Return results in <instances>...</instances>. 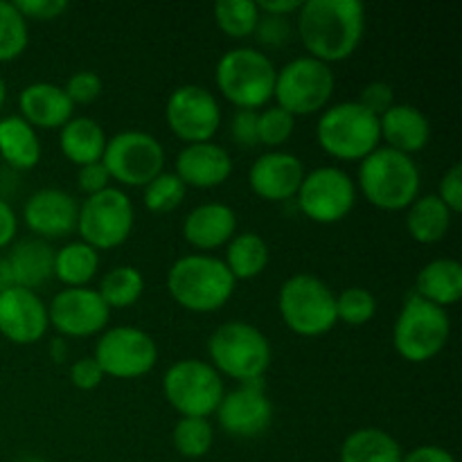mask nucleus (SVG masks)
I'll return each mask as SVG.
<instances>
[{"label":"nucleus","instance_id":"4468645a","mask_svg":"<svg viewBox=\"0 0 462 462\" xmlns=\"http://www.w3.org/2000/svg\"><path fill=\"white\" fill-rule=\"evenodd\" d=\"M356 201L355 180L341 167L325 165L311 170L298 189V206L319 224H334L350 215Z\"/></svg>","mask_w":462,"mask_h":462},{"label":"nucleus","instance_id":"f257e3e1","mask_svg":"<svg viewBox=\"0 0 462 462\" xmlns=\"http://www.w3.org/2000/svg\"><path fill=\"white\" fill-rule=\"evenodd\" d=\"M298 32L319 61H343L359 48L365 32L361 0H307L298 12Z\"/></svg>","mask_w":462,"mask_h":462},{"label":"nucleus","instance_id":"2eb2a0df","mask_svg":"<svg viewBox=\"0 0 462 462\" xmlns=\"http://www.w3.org/2000/svg\"><path fill=\"white\" fill-rule=\"evenodd\" d=\"M165 117L170 129L180 140H188L189 144L208 143L221 125V106L208 88L185 84L167 99Z\"/></svg>","mask_w":462,"mask_h":462},{"label":"nucleus","instance_id":"8fccbe9b","mask_svg":"<svg viewBox=\"0 0 462 462\" xmlns=\"http://www.w3.org/2000/svg\"><path fill=\"white\" fill-rule=\"evenodd\" d=\"M16 230H18L16 212L12 210V206H9L5 199H0V248L12 244V239L16 237Z\"/></svg>","mask_w":462,"mask_h":462},{"label":"nucleus","instance_id":"6ab92c4d","mask_svg":"<svg viewBox=\"0 0 462 462\" xmlns=\"http://www.w3.org/2000/svg\"><path fill=\"white\" fill-rule=\"evenodd\" d=\"M305 179V165L296 153L266 152L255 158L248 171V183L253 192L266 201H287L296 197Z\"/></svg>","mask_w":462,"mask_h":462},{"label":"nucleus","instance_id":"9d476101","mask_svg":"<svg viewBox=\"0 0 462 462\" xmlns=\"http://www.w3.org/2000/svg\"><path fill=\"white\" fill-rule=\"evenodd\" d=\"M334 72L329 63L314 57L291 59L275 75L273 97L278 106L296 116H310L323 108L334 93Z\"/></svg>","mask_w":462,"mask_h":462},{"label":"nucleus","instance_id":"ddd939ff","mask_svg":"<svg viewBox=\"0 0 462 462\" xmlns=\"http://www.w3.org/2000/svg\"><path fill=\"white\" fill-rule=\"evenodd\" d=\"M95 361L104 374L117 379H135L147 374L158 361L156 341L144 329L120 325L99 337Z\"/></svg>","mask_w":462,"mask_h":462},{"label":"nucleus","instance_id":"c9c22d12","mask_svg":"<svg viewBox=\"0 0 462 462\" xmlns=\"http://www.w3.org/2000/svg\"><path fill=\"white\" fill-rule=\"evenodd\" d=\"M174 447L185 458H201L210 451L215 433L208 418H180L174 427Z\"/></svg>","mask_w":462,"mask_h":462},{"label":"nucleus","instance_id":"1a4fd4ad","mask_svg":"<svg viewBox=\"0 0 462 462\" xmlns=\"http://www.w3.org/2000/svg\"><path fill=\"white\" fill-rule=\"evenodd\" d=\"M162 391L183 418H208L226 395L221 374L199 359H180L170 365L162 377Z\"/></svg>","mask_w":462,"mask_h":462},{"label":"nucleus","instance_id":"e433bc0d","mask_svg":"<svg viewBox=\"0 0 462 462\" xmlns=\"http://www.w3.org/2000/svg\"><path fill=\"white\" fill-rule=\"evenodd\" d=\"M188 185L174 171H161L152 183L144 185V206L152 212H171L183 203Z\"/></svg>","mask_w":462,"mask_h":462},{"label":"nucleus","instance_id":"b1692460","mask_svg":"<svg viewBox=\"0 0 462 462\" xmlns=\"http://www.w3.org/2000/svg\"><path fill=\"white\" fill-rule=\"evenodd\" d=\"M379 134L386 140L388 147L411 156L427 147L429 138H431V125L420 108L411 106V104H393L379 117Z\"/></svg>","mask_w":462,"mask_h":462},{"label":"nucleus","instance_id":"4be33fe9","mask_svg":"<svg viewBox=\"0 0 462 462\" xmlns=\"http://www.w3.org/2000/svg\"><path fill=\"white\" fill-rule=\"evenodd\" d=\"M237 230V215L230 206L219 201L201 203L185 215L183 235L192 246L210 251L228 244Z\"/></svg>","mask_w":462,"mask_h":462},{"label":"nucleus","instance_id":"9b49d317","mask_svg":"<svg viewBox=\"0 0 462 462\" xmlns=\"http://www.w3.org/2000/svg\"><path fill=\"white\" fill-rule=\"evenodd\" d=\"M134 203L129 194L108 185L102 192L84 199L77 217V230L81 242L99 251V248H116L125 244L134 230Z\"/></svg>","mask_w":462,"mask_h":462},{"label":"nucleus","instance_id":"a18cd8bd","mask_svg":"<svg viewBox=\"0 0 462 462\" xmlns=\"http://www.w3.org/2000/svg\"><path fill=\"white\" fill-rule=\"evenodd\" d=\"M438 197L442 199L447 208L451 212H460L462 210V167L460 162L451 165L449 170L445 171L440 180V192Z\"/></svg>","mask_w":462,"mask_h":462},{"label":"nucleus","instance_id":"cd10ccee","mask_svg":"<svg viewBox=\"0 0 462 462\" xmlns=\"http://www.w3.org/2000/svg\"><path fill=\"white\" fill-rule=\"evenodd\" d=\"M0 156L16 170H32L41 161V140L21 116L0 120Z\"/></svg>","mask_w":462,"mask_h":462},{"label":"nucleus","instance_id":"de8ad7c7","mask_svg":"<svg viewBox=\"0 0 462 462\" xmlns=\"http://www.w3.org/2000/svg\"><path fill=\"white\" fill-rule=\"evenodd\" d=\"M77 183H79V188L90 197V194H97L108 188V183H111V174H108V170L104 167L102 161L90 162V165L79 167Z\"/></svg>","mask_w":462,"mask_h":462},{"label":"nucleus","instance_id":"6e6552de","mask_svg":"<svg viewBox=\"0 0 462 462\" xmlns=\"http://www.w3.org/2000/svg\"><path fill=\"white\" fill-rule=\"evenodd\" d=\"M451 320L442 307L411 293L393 329L395 350L413 364L433 359L449 341Z\"/></svg>","mask_w":462,"mask_h":462},{"label":"nucleus","instance_id":"7ed1b4c3","mask_svg":"<svg viewBox=\"0 0 462 462\" xmlns=\"http://www.w3.org/2000/svg\"><path fill=\"white\" fill-rule=\"evenodd\" d=\"M359 188L373 206L404 210L420 197V170L409 153L377 147L361 161Z\"/></svg>","mask_w":462,"mask_h":462},{"label":"nucleus","instance_id":"a211bd4d","mask_svg":"<svg viewBox=\"0 0 462 462\" xmlns=\"http://www.w3.org/2000/svg\"><path fill=\"white\" fill-rule=\"evenodd\" d=\"M48 307L36 291L9 287L0 291V334L18 346L36 343L48 332Z\"/></svg>","mask_w":462,"mask_h":462},{"label":"nucleus","instance_id":"ea45409f","mask_svg":"<svg viewBox=\"0 0 462 462\" xmlns=\"http://www.w3.org/2000/svg\"><path fill=\"white\" fill-rule=\"evenodd\" d=\"M255 39L260 41L262 45H269V48H280L289 41L291 36V25H289L287 16H273V14H262L260 21L255 25Z\"/></svg>","mask_w":462,"mask_h":462},{"label":"nucleus","instance_id":"39448f33","mask_svg":"<svg viewBox=\"0 0 462 462\" xmlns=\"http://www.w3.org/2000/svg\"><path fill=\"white\" fill-rule=\"evenodd\" d=\"M273 61L257 48H233L217 61L215 79L221 95L239 108H251L269 102L275 88Z\"/></svg>","mask_w":462,"mask_h":462},{"label":"nucleus","instance_id":"5fc2aeb1","mask_svg":"<svg viewBox=\"0 0 462 462\" xmlns=\"http://www.w3.org/2000/svg\"><path fill=\"white\" fill-rule=\"evenodd\" d=\"M21 462H41L39 458H25V460H21Z\"/></svg>","mask_w":462,"mask_h":462},{"label":"nucleus","instance_id":"4c0bfd02","mask_svg":"<svg viewBox=\"0 0 462 462\" xmlns=\"http://www.w3.org/2000/svg\"><path fill=\"white\" fill-rule=\"evenodd\" d=\"M377 314V300L364 287H347L337 296V316L347 325H364Z\"/></svg>","mask_w":462,"mask_h":462},{"label":"nucleus","instance_id":"393cba45","mask_svg":"<svg viewBox=\"0 0 462 462\" xmlns=\"http://www.w3.org/2000/svg\"><path fill=\"white\" fill-rule=\"evenodd\" d=\"M14 287L39 289L54 275V248L45 239H23L7 255Z\"/></svg>","mask_w":462,"mask_h":462},{"label":"nucleus","instance_id":"3c124183","mask_svg":"<svg viewBox=\"0 0 462 462\" xmlns=\"http://www.w3.org/2000/svg\"><path fill=\"white\" fill-rule=\"evenodd\" d=\"M262 14H273V16H289L293 12H300V0H262L257 3Z\"/></svg>","mask_w":462,"mask_h":462},{"label":"nucleus","instance_id":"bb28decb","mask_svg":"<svg viewBox=\"0 0 462 462\" xmlns=\"http://www.w3.org/2000/svg\"><path fill=\"white\" fill-rule=\"evenodd\" d=\"M59 144H61V152L66 153V158H70L75 165L84 167L102 161L104 149H106V134H104L102 125L93 117H70L61 126Z\"/></svg>","mask_w":462,"mask_h":462},{"label":"nucleus","instance_id":"aec40b11","mask_svg":"<svg viewBox=\"0 0 462 462\" xmlns=\"http://www.w3.org/2000/svg\"><path fill=\"white\" fill-rule=\"evenodd\" d=\"M79 203L57 188H43L32 194L23 206V219L32 233L41 237H63L77 228Z\"/></svg>","mask_w":462,"mask_h":462},{"label":"nucleus","instance_id":"603ef678","mask_svg":"<svg viewBox=\"0 0 462 462\" xmlns=\"http://www.w3.org/2000/svg\"><path fill=\"white\" fill-rule=\"evenodd\" d=\"M9 287H14L12 266H9L7 257H0V291H5Z\"/></svg>","mask_w":462,"mask_h":462},{"label":"nucleus","instance_id":"dca6fc26","mask_svg":"<svg viewBox=\"0 0 462 462\" xmlns=\"http://www.w3.org/2000/svg\"><path fill=\"white\" fill-rule=\"evenodd\" d=\"M111 310L97 289L68 287L52 298L48 320L63 337H90L106 328Z\"/></svg>","mask_w":462,"mask_h":462},{"label":"nucleus","instance_id":"37998d69","mask_svg":"<svg viewBox=\"0 0 462 462\" xmlns=\"http://www.w3.org/2000/svg\"><path fill=\"white\" fill-rule=\"evenodd\" d=\"M230 134H233V140L239 147L260 144V140H257V111L239 108L233 117V125H230Z\"/></svg>","mask_w":462,"mask_h":462},{"label":"nucleus","instance_id":"20e7f679","mask_svg":"<svg viewBox=\"0 0 462 462\" xmlns=\"http://www.w3.org/2000/svg\"><path fill=\"white\" fill-rule=\"evenodd\" d=\"M212 368L242 383L262 382L271 365V343L264 332L244 320L219 325L208 341Z\"/></svg>","mask_w":462,"mask_h":462},{"label":"nucleus","instance_id":"f8f14e48","mask_svg":"<svg viewBox=\"0 0 462 462\" xmlns=\"http://www.w3.org/2000/svg\"><path fill=\"white\" fill-rule=\"evenodd\" d=\"M111 180L122 185H147L165 167V149L156 135L147 131H120L106 140L102 156Z\"/></svg>","mask_w":462,"mask_h":462},{"label":"nucleus","instance_id":"79ce46f5","mask_svg":"<svg viewBox=\"0 0 462 462\" xmlns=\"http://www.w3.org/2000/svg\"><path fill=\"white\" fill-rule=\"evenodd\" d=\"M356 102L373 116L382 117L395 104V93H393V86L386 84V81H373V84L361 90V97Z\"/></svg>","mask_w":462,"mask_h":462},{"label":"nucleus","instance_id":"a19ab883","mask_svg":"<svg viewBox=\"0 0 462 462\" xmlns=\"http://www.w3.org/2000/svg\"><path fill=\"white\" fill-rule=\"evenodd\" d=\"M63 90L72 104H88L102 93V77L93 70H79L70 75Z\"/></svg>","mask_w":462,"mask_h":462},{"label":"nucleus","instance_id":"f3484780","mask_svg":"<svg viewBox=\"0 0 462 462\" xmlns=\"http://www.w3.org/2000/svg\"><path fill=\"white\" fill-rule=\"evenodd\" d=\"M217 418L224 431L235 438H257L273 422V404L266 397L262 382L242 383L221 397Z\"/></svg>","mask_w":462,"mask_h":462},{"label":"nucleus","instance_id":"412c9836","mask_svg":"<svg viewBox=\"0 0 462 462\" xmlns=\"http://www.w3.org/2000/svg\"><path fill=\"white\" fill-rule=\"evenodd\" d=\"M176 176L192 188H217L233 174L228 149L212 143H192L176 156Z\"/></svg>","mask_w":462,"mask_h":462},{"label":"nucleus","instance_id":"7c9ffc66","mask_svg":"<svg viewBox=\"0 0 462 462\" xmlns=\"http://www.w3.org/2000/svg\"><path fill=\"white\" fill-rule=\"evenodd\" d=\"M99 269V253L86 242H70L54 251V275L68 287H86Z\"/></svg>","mask_w":462,"mask_h":462},{"label":"nucleus","instance_id":"c85d7f7f","mask_svg":"<svg viewBox=\"0 0 462 462\" xmlns=\"http://www.w3.org/2000/svg\"><path fill=\"white\" fill-rule=\"evenodd\" d=\"M402 458L400 442L383 429H356L341 445V462H402Z\"/></svg>","mask_w":462,"mask_h":462},{"label":"nucleus","instance_id":"09e8293b","mask_svg":"<svg viewBox=\"0 0 462 462\" xmlns=\"http://www.w3.org/2000/svg\"><path fill=\"white\" fill-rule=\"evenodd\" d=\"M402 462H456L451 451H447L445 447L438 445H422L411 449L409 454L402 458Z\"/></svg>","mask_w":462,"mask_h":462},{"label":"nucleus","instance_id":"49530a36","mask_svg":"<svg viewBox=\"0 0 462 462\" xmlns=\"http://www.w3.org/2000/svg\"><path fill=\"white\" fill-rule=\"evenodd\" d=\"M104 373L97 365V361L93 356H84V359H77L70 368V382L75 383L81 391H93L102 383Z\"/></svg>","mask_w":462,"mask_h":462},{"label":"nucleus","instance_id":"c756f323","mask_svg":"<svg viewBox=\"0 0 462 462\" xmlns=\"http://www.w3.org/2000/svg\"><path fill=\"white\" fill-rule=\"evenodd\" d=\"M454 212L442 203L438 194H424L409 206L406 228L409 235L420 244H436L447 235Z\"/></svg>","mask_w":462,"mask_h":462},{"label":"nucleus","instance_id":"2f4dec72","mask_svg":"<svg viewBox=\"0 0 462 462\" xmlns=\"http://www.w3.org/2000/svg\"><path fill=\"white\" fill-rule=\"evenodd\" d=\"M224 262L235 280H251L269 264V246L257 233H239L228 242Z\"/></svg>","mask_w":462,"mask_h":462},{"label":"nucleus","instance_id":"5701e85b","mask_svg":"<svg viewBox=\"0 0 462 462\" xmlns=\"http://www.w3.org/2000/svg\"><path fill=\"white\" fill-rule=\"evenodd\" d=\"M18 106H21L23 120L32 126H43V129H61L72 117L75 104L66 95L63 86L50 84V81H36L25 86L18 95Z\"/></svg>","mask_w":462,"mask_h":462},{"label":"nucleus","instance_id":"473e14b6","mask_svg":"<svg viewBox=\"0 0 462 462\" xmlns=\"http://www.w3.org/2000/svg\"><path fill=\"white\" fill-rule=\"evenodd\" d=\"M144 291V278L135 266L122 264L113 266L111 271H106L99 282L97 293L102 296V300L106 302L108 310H125L131 307L134 302H138V298Z\"/></svg>","mask_w":462,"mask_h":462},{"label":"nucleus","instance_id":"423d86ee","mask_svg":"<svg viewBox=\"0 0 462 462\" xmlns=\"http://www.w3.org/2000/svg\"><path fill=\"white\" fill-rule=\"evenodd\" d=\"M319 144L334 158L364 161L379 147V117L359 102H338L320 116L316 126Z\"/></svg>","mask_w":462,"mask_h":462},{"label":"nucleus","instance_id":"c03bdc74","mask_svg":"<svg viewBox=\"0 0 462 462\" xmlns=\"http://www.w3.org/2000/svg\"><path fill=\"white\" fill-rule=\"evenodd\" d=\"M16 9L27 18L34 21H52L61 16L68 9V0H16Z\"/></svg>","mask_w":462,"mask_h":462},{"label":"nucleus","instance_id":"f704fd0d","mask_svg":"<svg viewBox=\"0 0 462 462\" xmlns=\"http://www.w3.org/2000/svg\"><path fill=\"white\" fill-rule=\"evenodd\" d=\"M30 32H27V21L16 5L9 0H0V61H12L21 57L23 50L27 48Z\"/></svg>","mask_w":462,"mask_h":462},{"label":"nucleus","instance_id":"0eeeda50","mask_svg":"<svg viewBox=\"0 0 462 462\" xmlns=\"http://www.w3.org/2000/svg\"><path fill=\"white\" fill-rule=\"evenodd\" d=\"M280 316L300 337H320L337 325V296L320 278L296 273L280 287Z\"/></svg>","mask_w":462,"mask_h":462},{"label":"nucleus","instance_id":"a878e982","mask_svg":"<svg viewBox=\"0 0 462 462\" xmlns=\"http://www.w3.org/2000/svg\"><path fill=\"white\" fill-rule=\"evenodd\" d=\"M415 293L433 305H454L462 298V264L451 257H438L429 262L415 280Z\"/></svg>","mask_w":462,"mask_h":462},{"label":"nucleus","instance_id":"864d4df0","mask_svg":"<svg viewBox=\"0 0 462 462\" xmlns=\"http://www.w3.org/2000/svg\"><path fill=\"white\" fill-rule=\"evenodd\" d=\"M5 99H7V84H5V79L0 77V108H3Z\"/></svg>","mask_w":462,"mask_h":462},{"label":"nucleus","instance_id":"f03ea898","mask_svg":"<svg viewBox=\"0 0 462 462\" xmlns=\"http://www.w3.org/2000/svg\"><path fill=\"white\" fill-rule=\"evenodd\" d=\"M235 282L224 260L203 253L179 257L167 273L170 296L189 311L221 310L233 296Z\"/></svg>","mask_w":462,"mask_h":462},{"label":"nucleus","instance_id":"58836bf2","mask_svg":"<svg viewBox=\"0 0 462 462\" xmlns=\"http://www.w3.org/2000/svg\"><path fill=\"white\" fill-rule=\"evenodd\" d=\"M293 126H296V117L280 108L278 104L257 113V140L266 147H278L287 143L289 135L293 134Z\"/></svg>","mask_w":462,"mask_h":462},{"label":"nucleus","instance_id":"72a5a7b5","mask_svg":"<svg viewBox=\"0 0 462 462\" xmlns=\"http://www.w3.org/2000/svg\"><path fill=\"white\" fill-rule=\"evenodd\" d=\"M217 25L233 39H244L255 32L260 7L255 0H219L215 5Z\"/></svg>","mask_w":462,"mask_h":462}]
</instances>
